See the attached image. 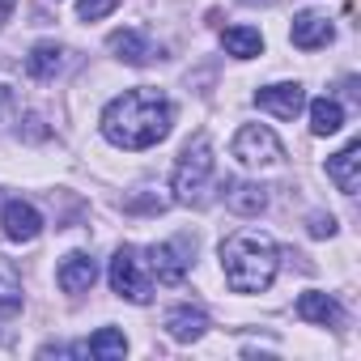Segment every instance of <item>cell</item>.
<instances>
[{
	"instance_id": "14",
	"label": "cell",
	"mask_w": 361,
	"mask_h": 361,
	"mask_svg": "<svg viewBox=\"0 0 361 361\" xmlns=\"http://www.w3.org/2000/svg\"><path fill=\"white\" fill-rule=\"evenodd\" d=\"M226 204H230V213H238V217H259V213L268 209V188H259V183H230Z\"/></svg>"
},
{
	"instance_id": "9",
	"label": "cell",
	"mask_w": 361,
	"mask_h": 361,
	"mask_svg": "<svg viewBox=\"0 0 361 361\" xmlns=\"http://www.w3.org/2000/svg\"><path fill=\"white\" fill-rule=\"evenodd\" d=\"M327 178H331L344 196H357V192H361V140L344 145V149L327 161Z\"/></svg>"
},
{
	"instance_id": "21",
	"label": "cell",
	"mask_w": 361,
	"mask_h": 361,
	"mask_svg": "<svg viewBox=\"0 0 361 361\" xmlns=\"http://www.w3.org/2000/svg\"><path fill=\"white\" fill-rule=\"evenodd\" d=\"M115 9H119V0H77V18L81 22H102Z\"/></svg>"
},
{
	"instance_id": "17",
	"label": "cell",
	"mask_w": 361,
	"mask_h": 361,
	"mask_svg": "<svg viewBox=\"0 0 361 361\" xmlns=\"http://www.w3.org/2000/svg\"><path fill=\"white\" fill-rule=\"evenodd\" d=\"M344 128V106L336 98H314L310 102V132L314 136H336Z\"/></svg>"
},
{
	"instance_id": "13",
	"label": "cell",
	"mask_w": 361,
	"mask_h": 361,
	"mask_svg": "<svg viewBox=\"0 0 361 361\" xmlns=\"http://www.w3.org/2000/svg\"><path fill=\"white\" fill-rule=\"evenodd\" d=\"M298 319H306V323H319V327H336V323L344 319V310H340V302H336L331 293L306 289V293L298 298Z\"/></svg>"
},
{
	"instance_id": "2",
	"label": "cell",
	"mask_w": 361,
	"mask_h": 361,
	"mask_svg": "<svg viewBox=\"0 0 361 361\" xmlns=\"http://www.w3.org/2000/svg\"><path fill=\"white\" fill-rule=\"evenodd\" d=\"M221 268H226V285L234 293H264L276 281L281 268V251L268 234L259 230H238L221 243Z\"/></svg>"
},
{
	"instance_id": "8",
	"label": "cell",
	"mask_w": 361,
	"mask_h": 361,
	"mask_svg": "<svg viewBox=\"0 0 361 361\" xmlns=\"http://www.w3.org/2000/svg\"><path fill=\"white\" fill-rule=\"evenodd\" d=\"M255 106L268 111V115H276V119H293L306 106V90L298 81H276V85L255 90Z\"/></svg>"
},
{
	"instance_id": "22",
	"label": "cell",
	"mask_w": 361,
	"mask_h": 361,
	"mask_svg": "<svg viewBox=\"0 0 361 361\" xmlns=\"http://www.w3.org/2000/svg\"><path fill=\"white\" fill-rule=\"evenodd\" d=\"M310 234L314 238H331L336 234V217L331 213H310Z\"/></svg>"
},
{
	"instance_id": "7",
	"label": "cell",
	"mask_w": 361,
	"mask_h": 361,
	"mask_svg": "<svg viewBox=\"0 0 361 361\" xmlns=\"http://www.w3.org/2000/svg\"><path fill=\"white\" fill-rule=\"evenodd\" d=\"M0 230L9 243H35L43 234V213L26 200H5L0 196Z\"/></svg>"
},
{
	"instance_id": "10",
	"label": "cell",
	"mask_w": 361,
	"mask_h": 361,
	"mask_svg": "<svg viewBox=\"0 0 361 361\" xmlns=\"http://www.w3.org/2000/svg\"><path fill=\"white\" fill-rule=\"evenodd\" d=\"M94 281H98V264H94L85 251L64 255L60 268H56V285H60L64 293H85V289H94Z\"/></svg>"
},
{
	"instance_id": "11",
	"label": "cell",
	"mask_w": 361,
	"mask_h": 361,
	"mask_svg": "<svg viewBox=\"0 0 361 361\" xmlns=\"http://www.w3.org/2000/svg\"><path fill=\"white\" fill-rule=\"evenodd\" d=\"M289 39H293V47H302V51H319V47H327V43L336 39V30H331V22H327L323 13H298Z\"/></svg>"
},
{
	"instance_id": "4",
	"label": "cell",
	"mask_w": 361,
	"mask_h": 361,
	"mask_svg": "<svg viewBox=\"0 0 361 361\" xmlns=\"http://www.w3.org/2000/svg\"><path fill=\"white\" fill-rule=\"evenodd\" d=\"M230 153H234L243 166H251V170L285 166V145H281V140H276V132H272V128H264V123H247V128H238V136H234Z\"/></svg>"
},
{
	"instance_id": "18",
	"label": "cell",
	"mask_w": 361,
	"mask_h": 361,
	"mask_svg": "<svg viewBox=\"0 0 361 361\" xmlns=\"http://www.w3.org/2000/svg\"><path fill=\"white\" fill-rule=\"evenodd\" d=\"M106 47H111L123 64H145V60H149V43H145L140 30H115V35L106 39Z\"/></svg>"
},
{
	"instance_id": "24",
	"label": "cell",
	"mask_w": 361,
	"mask_h": 361,
	"mask_svg": "<svg viewBox=\"0 0 361 361\" xmlns=\"http://www.w3.org/2000/svg\"><path fill=\"white\" fill-rule=\"evenodd\" d=\"M243 5H251V9H255V5H276V0H243Z\"/></svg>"
},
{
	"instance_id": "12",
	"label": "cell",
	"mask_w": 361,
	"mask_h": 361,
	"mask_svg": "<svg viewBox=\"0 0 361 361\" xmlns=\"http://www.w3.org/2000/svg\"><path fill=\"white\" fill-rule=\"evenodd\" d=\"M204 331H209V314H204L200 306H174V310L166 314V336L178 340V344H192V340H200Z\"/></svg>"
},
{
	"instance_id": "1",
	"label": "cell",
	"mask_w": 361,
	"mask_h": 361,
	"mask_svg": "<svg viewBox=\"0 0 361 361\" xmlns=\"http://www.w3.org/2000/svg\"><path fill=\"white\" fill-rule=\"evenodd\" d=\"M174 106L157 90H123L119 98L106 102L102 111V136L115 149H153L170 136Z\"/></svg>"
},
{
	"instance_id": "19",
	"label": "cell",
	"mask_w": 361,
	"mask_h": 361,
	"mask_svg": "<svg viewBox=\"0 0 361 361\" xmlns=\"http://www.w3.org/2000/svg\"><path fill=\"white\" fill-rule=\"evenodd\" d=\"M22 306V272L13 259L0 255V314H13Z\"/></svg>"
},
{
	"instance_id": "23",
	"label": "cell",
	"mask_w": 361,
	"mask_h": 361,
	"mask_svg": "<svg viewBox=\"0 0 361 361\" xmlns=\"http://www.w3.org/2000/svg\"><path fill=\"white\" fill-rule=\"evenodd\" d=\"M13 5H18V0H0V22H9V13H13Z\"/></svg>"
},
{
	"instance_id": "16",
	"label": "cell",
	"mask_w": 361,
	"mask_h": 361,
	"mask_svg": "<svg viewBox=\"0 0 361 361\" xmlns=\"http://www.w3.org/2000/svg\"><path fill=\"white\" fill-rule=\"evenodd\" d=\"M221 47H226L234 60H255V56L264 51V35H259L255 26H230V30L221 35Z\"/></svg>"
},
{
	"instance_id": "15",
	"label": "cell",
	"mask_w": 361,
	"mask_h": 361,
	"mask_svg": "<svg viewBox=\"0 0 361 361\" xmlns=\"http://www.w3.org/2000/svg\"><path fill=\"white\" fill-rule=\"evenodd\" d=\"M60 68H64V47H56V43H35V47H30L26 73H30L35 81H51Z\"/></svg>"
},
{
	"instance_id": "5",
	"label": "cell",
	"mask_w": 361,
	"mask_h": 361,
	"mask_svg": "<svg viewBox=\"0 0 361 361\" xmlns=\"http://www.w3.org/2000/svg\"><path fill=\"white\" fill-rule=\"evenodd\" d=\"M192 251H196V243L188 234L170 238V243H157V247H149V272L161 285H183V276L192 272Z\"/></svg>"
},
{
	"instance_id": "20",
	"label": "cell",
	"mask_w": 361,
	"mask_h": 361,
	"mask_svg": "<svg viewBox=\"0 0 361 361\" xmlns=\"http://www.w3.org/2000/svg\"><path fill=\"white\" fill-rule=\"evenodd\" d=\"M85 353H90V357H98V361H115V357H123V353H128V340H123V331L102 327V331H94V336H90Z\"/></svg>"
},
{
	"instance_id": "6",
	"label": "cell",
	"mask_w": 361,
	"mask_h": 361,
	"mask_svg": "<svg viewBox=\"0 0 361 361\" xmlns=\"http://www.w3.org/2000/svg\"><path fill=\"white\" fill-rule=\"evenodd\" d=\"M111 289L119 293V298H128V302H136V306H145L149 298H153V285H149V276L140 272V259H136V247H119L115 251V259H111Z\"/></svg>"
},
{
	"instance_id": "3",
	"label": "cell",
	"mask_w": 361,
	"mask_h": 361,
	"mask_svg": "<svg viewBox=\"0 0 361 361\" xmlns=\"http://www.w3.org/2000/svg\"><path fill=\"white\" fill-rule=\"evenodd\" d=\"M213 145L209 136L200 132L183 153H178V166H174V178H170V188H174V200L178 204H200L204 192H209V178H213Z\"/></svg>"
}]
</instances>
